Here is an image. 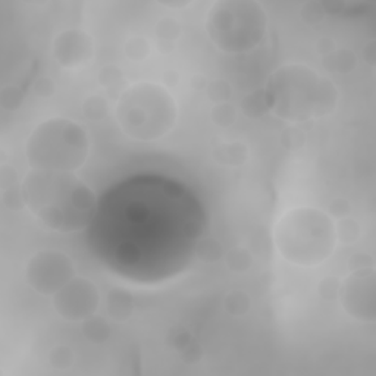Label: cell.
<instances>
[{"mask_svg":"<svg viewBox=\"0 0 376 376\" xmlns=\"http://www.w3.org/2000/svg\"><path fill=\"white\" fill-rule=\"evenodd\" d=\"M321 3L326 14L343 18L363 17L375 9L373 2H363V0H329Z\"/></svg>","mask_w":376,"mask_h":376,"instance_id":"4fadbf2b","label":"cell"},{"mask_svg":"<svg viewBox=\"0 0 376 376\" xmlns=\"http://www.w3.org/2000/svg\"><path fill=\"white\" fill-rule=\"evenodd\" d=\"M241 109L244 115H247L248 118H259L270 112V103L266 90H256L253 93L247 95L241 101Z\"/></svg>","mask_w":376,"mask_h":376,"instance_id":"2e32d148","label":"cell"},{"mask_svg":"<svg viewBox=\"0 0 376 376\" xmlns=\"http://www.w3.org/2000/svg\"><path fill=\"white\" fill-rule=\"evenodd\" d=\"M300 17L301 19L309 26H317L325 19L326 12L321 2H316V0H310V2L303 3L300 8Z\"/></svg>","mask_w":376,"mask_h":376,"instance_id":"484cf974","label":"cell"},{"mask_svg":"<svg viewBox=\"0 0 376 376\" xmlns=\"http://www.w3.org/2000/svg\"><path fill=\"white\" fill-rule=\"evenodd\" d=\"M335 231H337L338 241H341L343 244H353L360 238L362 228L356 219L347 216V218L339 219V222L335 224Z\"/></svg>","mask_w":376,"mask_h":376,"instance_id":"ffe728a7","label":"cell"},{"mask_svg":"<svg viewBox=\"0 0 376 376\" xmlns=\"http://www.w3.org/2000/svg\"><path fill=\"white\" fill-rule=\"evenodd\" d=\"M49 363L58 369L70 368L74 363V353L68 346H56L49 353Z\"/></svg>","mask_w":376,"mask_h":376,"instance_id":"83f0119b","label":"cell"},{"mask_svg":"<svg viewBox=\"0 0 376 376\" xmlns=\"http://www.w3.org/2000/svg\"><path fill=\"white\" fill-rule=\"evenodd\" d=\"M322 66L329 72L348 74L357 66V56L347 48L333 49L324 55Z\"/></svg>","mask_w":376,"mask_h":376,"instance_id":"9a60e30c","label":"cell"},{"mask_svg":"<svg viewBox=\"0 0 376 376\" xmlns=\"http://www.w3.org/2000/svg\"><path fill=\"white\" fill-rule=\"evenodd\" d=\"M204 28L218 50L247 53L266 39L269 18L264 5L256 0H218L208 10Z\"/></svg>","mask_w":376,"mask_h":376,"instance_id":"52a82bcc","label":"cell"},{"mask_svg":"<svg viewBox=\"0 0 376 376\" xmlns=\"http://www.w3.org/2000/svg\"><path fill=\"white\" fill-rule=\"evenodd\" d=\"M122 78V72L117 66H105L99 74V81L103 86H113Z\"/></svg>","mask_w":376,"mask_h":376,"instance_id":"1f68e13d","label":"cell"},{"mask_svg":"<svg viewBox=\"0 0 376 376\" xmlns=\"http://www.w3.org/2000/svg\"><path fill=\"white\" fill-rule=\"evenodd\" d=\"M212 156L219 165L243 166L248 159V149L241 141H222L213 146Z\"/></svg>","mask_w":376,"mask_h":376,"instance_id":"7c38bea8","label":"cell"},{"mask_svg":"<svg viewBox=\"0 0 376 376\" xmlns=\"http://www.w3.org/2000/svg\"><path fill=\"white\" fill-rule=\"evenodd\" d=\"M83 334L90 343L101 344L110 337V326L100 316H91L83 321Z\"/></svg>","mask_w":376,"mask_h":376,"instance_id":"ac0fdd59","label":"cell"},{"mask_svg":"<svg viewBox=\"0 0 376 376\" xmlns=\"http://www.w3.org/2000/svg\"><path fill=\"white\" fill-rule=\"evenodd\" d=\"M252 297L241 290H235L228 293L224 299V309L226 310L228 315L235 316V317H241L247 315L250 310H252Z\"/></svg>","mask_w":376,"mask_h":376,"instance_id":"e0dca14e","label":"cell"},{"mask_svg":"<svg viewBox=\"0 0 376 376\" xmlns=\"http://www.w3.org/2000/svg\"><path fill=\"white\" fill-rule=\"evenodd\" d=\"M196 257H199L201 261H206V264H216V261L224 259V247L215 238L204 237L199 243Z\"/></svg>","mask_w":376,"mask_h":376,"instance_id":"44dd1931","label":"cell"},{"mask_svg":"<svg viewBox=\"0 0 376 376\" xmlns=\"http://www.w3.org/2000/svg\"><path fill=\"white\" fill-rule=\"evenodd\" d=\"M93 56L95 41L83 30H63L53 40V58L65 70H78L86 66Z\"/></svg>","mask_w":376,"mask_h":376,"instance_id":"8fae6325","label":"cell"},{"mask_svg":"<svg viewBox=\"0 0 376 376\" xmlns=\"http://www.w3.org/2000/svg\"><path fill=\"white\" fill-rule=\"evenodd\" d=\"M348 266H350L351 272L369 269V268H373V259H372V256H369L366 253H356L350 257Z\"/></svg>","mask_w":376,"mask_h":376,"instance_id":"836d02e7","label":"cell"},{"mask_svg":"<svg viewBox=\"0 0 376 376\" xmlns=\"http://www.w3.org/2000/svg\"><path fill=\"white\" fill-rule=\"evenodd\" d=\"M192 2H166V3H161L162 6L165 8H174V9H181V8H186V6H190Z\"/></svg>","mask_w":376,"mask_h":376,"instance_id":"d590c367","label":"cell"},{"mask_svg":"<svg viewBox=\"0 0 376 376\" xmlns=\"http://www.w3.org/2000/svg\"><path fill=\"white\" fill-rule=\"evenodd\" d=\"M100 306V291L93 281L74 277L53 295V307L65 321L83 322L95 316Z\"/></svg>","mask_w":376,"mask_h":376,"instance_id":"9c48e42d","label":"cell"},{"mask_svg":"<svg viewBox=\"0 0 376 376\" xmlns=\"http://www.w3.org/2000/svg\"><path fill=\"white\" fill-rule=\"evenodd\" d=\"M208 96L215 105L226 103L232 96V88L225 79H215L208 87Z\"/></svg>","mask_w":376,"mask_h":376,"instance_id":"4316f807","label":"cell"},{"mask_svg":"<svg viewBox=\"0 0 376 376\" xmlns=\"http://www.w3.org/2000/svg\"><path fill=\"white\" fill-rule=\"evenodd\" d=\"M83 113L90 121H100L108 113V103L103 97L93 95L83 101Z\"/></svg>","mask_w":376,"mask_h":376,"instance_id":"cb8c5ba5","label":"cell"},{"mask_svg":"<svg viewBox=\"0 0 376 376\" xmlns=\"http://www.w3.org/2000/svg\"><path fill=\"white\" fill-rule=\"evenodd\" d=\"M34 91H36V95L40 97H50L55 95L56 86L53 83V79L48 77H41L34 83Z\"/></svg>","mask_w":376,"mask_h":376,"instance_id":"d6a6232c","label":"cell"},{"mask_svg":"<svg viewBox=\"0 0 376 376\" xmlns=\"http://www.w3.org/2000/svg\"><path fill=\"white\" fill-rule=\"evenodd\" d=\"M125 55L127 58L134 62H141L149 58L150 55V43L143 36L131 37L125 44Z\"/></svg>","mask_w":376,"mask_h":376,"instance_id":"603a6c76","label":"cell"},{"mask_svg":"<svg viewBox=\"0 0 376 376\" xmlns=\"http://www.w3.org/2000/svg\"><path fill=\"white\" fill-rule=\"evenodd\" d=\"M235 118H237V112L230 101H226V103L215 105L210 112L212 122L215 125H218V127H221V128L231 127V125L235 122Z\"/></svg>","mask_w":376,"mask_h":376,"instance_id":"d4e9b609","label":"cell"},{"mask_svg":"<svg viewBox=\"0 0 376 376\" xmlns=\"http://www.w3.org/2000/svg\"><path fill=\"white\" fill-rule=\"evenodd\" d=\"M341 282L335 278H325L319 284V294L326 300H334L338 297Z\"/></svg>","mask_w":376,"mask_h":376,"instance_id":"f546056e","label":"cell"},{"mask_svg":"<svg viewBox=\"0 0 376 376\" xmlns=\"http://www.w3.org/2000/svg\"><path fill=\"white\" fill-rule=\"evenodd\" d=\"M273 241L288 264L300 268L319 266L333 256L337 247L335 222L317 208H293L277 222Z\"/></svg>","mask_w":376,"mask_h":376,"instance_id":"277c9868","label":"cell"},{"mask_svg":"<svg viewBox=\"0 0 376 376\" xmlns=\"http://www.w3.org/2000/svg\"><path fill=\"white\" fill-rule=\"evenodd\" d=\"M90 155L86 128L68 118H49L32 130L26 143V157L31 169L75 172Z\"/></svg>","mask_w":376,"mask_h":376,"instance_id":"8992f818","label":"cell"},{"mask_svg":"<svg viewBox=\"0 0 376 376\" xmlns=\"http://www.w3.org/2000/svg\"><path fill=\"white\" fill-rule=\"evenodd\" d=\"M225 264L230 270L243 273L253 266V256L247 248L235 247L225 255Z\"/></svg>","mask_w":376,"mask_h":376,"instance_id":"d6986e66","label":"cell"},{"mask_svg":"<svg viewBox=\"0 0 376 376\" xmlns=\"http://www.w3.org/2000/svg\"><path fill=\"white\" fill-rule=\"evenodd\" d=\"M155 32H156L157 39L161 40L162 46H166V44L172 46V43L179 37L181 26H179V22L175 18L166 17V18H162L161 21L157 22Z\"/></svg>","mask_w":376,"mask_h":376,"instance_id":"7402d4cb","label":"cell"},{"mask_svg":"<svg viewBox=\"0 0 376 376\" xmlns=\"http://www.w3.org/2000/svg\"><path fill=\"white\" fill-rule=\"evenodd\" d=\"M123 134L135 141L152 143L166 137L178 122V105L168 88L141 81L125 88L115 109Z\"/></svg>","mask_w":376,"mask_h":376,"instance_id":"5b68a950","label":"cell"},{"mask_svg":"<svg viewBox=\"0 0 376 376\" xmlns=\"http://www.w3.org/2000/svg\"><path fill=\"white\" fill-rule=\"evenodd\" d=\"M22 100H24V95L18 87L9 86L2 90L0 95V101H2V108L6 110H15L21 106Z\"/></svg>","mask_w":376,"mask_h":376,"instance_id":"f1b7e54d","label":"cell"},{"mask_svg":"<svg viewBox=\"0 0 376 376\" xmlns=\"http://www.w3.org/2000/svg\"><path fill=\"white\" fill-rule=\"evenodd\" d=\"M265 90L270 112L291 123L333 115L339 103L337 86L304 63L279 66L269 77Z\"/></svg>","mask_w":376,"mask_h":376,"instance_id":"3957f363","label":"cell"},{"mask_svg":"<svg viewBox=\"0 0 376 376\" xmlns=\"http://www.w3.org/2000/svg\"><path fill=\"white\" fill-rule=\"evenodd\" d=\"M208 225L206 208L187 184L143 172L115 182L99 197L86 241L113 275L156 286L191 266Z\"/></svg>","mask_w":376,"mask_h":376,"instance_id":"6da1fadb","label":"cell"},{"mask_svg":"<svg viewBox=\"0 0 376 376\" xmlns=\"http://www.w3.org/2000/svg\"><path fill=\"white\" fill-rule=\"evenodd\" d=\"M26 206L50 231L86 230L96 212L97 197L74 172L31 169L22 179Z\"/></svg>","mask_w":376,"mask_h":376,"instance_id":"7a4b0ae2","label":"cell"},{"mask_svg":"<svg viewBox=\"0 0 376 376\" xmlns=\"http://www.w3.org/2000/svg\"><path fill=\"white\" fill-rule=\"evenodd\" d=\"M75 277L71 257L59 250H40L26 268L28 286L41 295H53Z\"/></svg>","mask_w":376,"mask_h":376,"instance_id":"ba28073f","label":"cell"},{"mask_svg":"<svg viewBox=\"0 0 376 376\" xmlns=\"http://www.w3.org/2000/svg\"><path fill=\"white\" fill-rule=\"evenodd\" d=\"M351 213V204L346 200V199H334L331 201V204H329V216L331 218H337V219H343V218H347V216H350Z\"/></svg>","mask_w":376,"mask_h":376,"instance_id":"4dcf8cb0","label":"cell"},{"mask_svg":"<svg viewBox=\"0 0 376 376\" xmlns=\"http://www.w3.org/2000/svg\"><path fill=\"white\" fill-rule=\"evenodd\" d=\"M364 61H366L370 66H375V59H376V48H375V41H369L366 46H364L363 50Z\"/></svg>","mask_w":376,"mask_h":376,"instance_id":"e575fe53","label":"cell"},{"mask_svg":"<svg viewBox=\"0 0 376 376\" xmlns=\"http://www.w3.org/2000/svg\"><path fill=\"white\" fill-rule=\"evenodd\" d=\"M338 297L350 317L360 322H375V269L353 270L341 282Z\"/></svg>","mask_w":376,"mask_h":376,"instance_id":"30bf717a","label":"cell"},{"mask_svg":"<svg viewBox=\"0 0 376 376\" xmlns=\"http://www.w3.org/2000/svg\"><path fill=\"white\" fill-rule=\"evenodd\" d=\"M106 310L109 317L115 319V321H127L134 310V300L131 294L127 290L119 287L112 288L108 293Z\"/></svg>","mask_w":376,"mask_h":376,"instance_id":"5bb4252c","label":"cell"}]
</instances>
